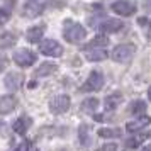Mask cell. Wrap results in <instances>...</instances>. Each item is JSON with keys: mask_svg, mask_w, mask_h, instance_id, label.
Listing matches in <instances>:
<instances>
[{"mask_svg": "<svg viewBox=\"0 0 151 151\" xmlns=\"http://www.w3.org/2000/svg\"><path fill=\"white\" fill-rule=\"evenodd\" d=\"M65 27H63V37L70 42V44H78V42H82L85 37H87V31L83 27L82 24H78V22H73V21H65L63 24Z\"/></svg>", "mask_w": 151, "mask_h": 151, "instance_id": "1", "label": "cell"}, {"mask_svg": "<svg viewBox=\"0 0 151 151\" xmlns=\"http://www.w3.org/2000/svg\"><path fill=\"white\" fill-rule=\"evenodd\" d=\"M134 53H136V46L126 42V44H119V46H116V48L112 49L110 58L116 63H127V61L132 60Z\"/></svg>", "mask_w": 151, "mask_h": 151, "instance_id": "2", "label": "cell"}, {"mask_svg": "<svg viewBox=\"0 0 151 151\" xmlns=\"http://www.w3.org/2000/svg\"><path fill=\"white\" fill-rule=\"evenodd\" d=\"M39 53L44 56H53V58H60L63 55V46L55 39H42L39 42Z\"/></svg>", "mask_w": 151, "mask_h": 151, "instance_id": "3", "label": "cell"}, {"mask_svg": "<svg viewBox=\"0 0 151 151\" xmlns=\"http://www.w3.org/2000/svg\"><path fill=\"white\" fill-rule=\"evenodd\" d=\"M104 87V75L100 71L93 70L88 75V78L85 80V83L82 85V92H99Z\"/></svg>", "mask_w": 151, "mask_h": 151, "instance_id": "4", "label": "cell"}, {"mask_svg": "<svg viewBox=\"0 0 151 151\" xmlns=\"http://www.w3.org/2000/svg\"><path fill=\"white\" fill-rule=\"evenodd\" d=\"M37 60L36 53H32L31 49H17L14 53V61L15 65H19L21 68H27V66H32Z\"/></svg>", "mask_w": 151, "mask_h": 151, "instance_id": "5", "label": "cell"}, {"mask_svg": "<svg viewBox=\"0 0 151 151\" xmlns=\"http://www.w3.org/2000/svg\"><path fill=\"white\" fill-rule=\"evenodd\" d=\"M70 105H71V99L66 93H61V95L53 97V100L49 102V110L53 114H65L70 109Z\"/></svg>", "mask_w": 151, "mask_h": 151, "instance_id": "6", "label": "cell"}, {"mask_svg": "<svg viewBox=\"0 0 151 151\" xmlns=\"http://www.w3.org/2000/svg\"><path fill=\"white\" fill-rule=\"evenodd\" d=\"M110 9L116 14L122 15V17H129V15H132L136 12V4L132 0H117V2H114L110 5Z\"/></svg>", "mask_w": 151, "mask_h": 151, "instance_id": "7", "label": "cell"}, {"mask_svg": "<svg viewBox=\"0 0 151 151\" xmlns=\"http://www.w3.org/2000/svg\"><path fill=\"white\" fill-rule=\"evenodd\" d=\"M97 27L100 29L104 34H112V32H119V31L124 27V22L119 21V19H105V21H102Z\"/></svg>", "mask_w": 151, "mask_h": 151, "instance_id": "8", "label": "cell"}, {"mask_svg": "<svg viewBox=\"0 0 151 151\" xmlns=\"http://www.w3.org/2000/svg\"><path fill=\"white\" fill-rule=\"evenodd\" d=\"M17 105V99L14 95H2L0 97V116L10 114Z\"/></svg>", "mask_w": 151, "mask_h": 151, "instance_id": "9", "label": "cell"}, {"mask_svg": "<svg viewBox=\"0 0 151 151\" xmlns=\"http://www.w3.org/2000/svg\"><path fill=\"white\" fill-rule=\"evenodd\" d=\"M150 124H151V117L143 116V117H139V119H136V121H131V122L126 124V131L127 132H137V131L148 127Z\"/></svg>", "mask_w": 151, "mask_h": 151, "instance_id": "10", "label": "cell"}, {"mask_svg": "<svg viewBox=\"0 0 151 151\" xmlns=\"http://www.w3.org/2000/svg\"><path fill=\"white\" fill-rule=\"evenodd\" d=\"M85 58L92 63L97 61H104L107 58V49L105 48H92V49H85Z\"/></svg>", "mask_w": 151, "mask_h": 151, "instance_id": "11", "label": "cell"}, {"mask_svg": "<svg viewBox=\"0 0 151 151\" xmlns=\"http://www.w3.org/2000/svg\"><path fill=\"white\" fill-rule=\"evenodd\" d=\"M56 70H58V65L46 61V63H42V65H39V68H36V70H34L32 76H34V78H42V76L53 75Z\"/></svg>", "mask_w": 151, "mask_h": 151, "instance_id": "12", "label": "cell"}, {"mask_svg": "<svg viewBox=\"0 0 151 151\" xmlns=\"http://www.w3.org/2000/svg\"><path fill=\"white\" fill-rule=\"evenodd\" d=\"M31 124H32V121H31V117L29 116H21L17 121H15L14 124H12V129L17 132V134H26V131L31 127Z\"/></svg>", "mask_w": 151, "mask_h": 151, "instance_id": "13", "label": "cell"}, {"mask_svg": "<svg viewBox=\"0 0 151 151\" xmlns=\"http://www.w3.org/2000/svg\"><path fill=\"white\" fill-rule=\"evenodd\" d=\"M122 102V95L121 93H109V95L104 99V104H105V110H116Z\"/></svg>", "mask_w": 151, "mask_h": 151, "instance_id": "14", "label": "cell"}, {"mask_svg": "<svg viewBox=\"0 0 151 151\" xmlns=\"http://www.w3.org/2000/svg\"><path fill=\"white\" fill-rule=\"evenodd\" d=\"M150 137V134H146V132H141V134H134L132 137H129L127 141H126V148L127 150H134V148H139L141 144L146 141Z\"/></svg>", "mask_w": 151, "mask_h": 151, "instance_id": "15", "label": "cell"}, {"mask_svg": "<svg viewBox=\"0 0 151 151\" xmlns=\"http://www.w3.org/2000/svg\"><path fill=\"white\" fill-rule=\"evenodd\" d=\"M5 87H7L9 90H12V92H15V90L19 88V85L22 83V76L17 75V73H9L7 76H5Z\"/></svg>", "mask_w": 151, "mask_h": 151, "instance_id": "16", "label": "cell"}, {"mask_svg": "<svg viewBox=\"0 0 151 151\" xmlns=\"http://www.w3.org/2000/svg\"><path fill=\"white\" fill-rule=\"evenodd\" d=\"M42 34H44V26H34L27 31V41L29 42H41L39 39H42Z\"/></svg>", "mask_w": 151, "mask_h": 151, "instance_id": "17", "label": "cell"}, {"mask_svg": "<svg viewBox=\"0 0 151 151\" xmlns=\"http://www.w3.org/2000/svg\"><path fill=\"white\" fill-rule=\"evenodd\" d=\"M99 99L97 97H90V99H85L82 102V110L87 112V114H93L97 109H99Z\"/></svg>", "mask_w": 151, "mask_h": 151, "instance_id": "18", "label": "cell"}, {"mask_svg": "<svg viewBox=\"0 0 151 151\" xmlns=\"http://www.w3.org/2000/svg\"><path fill=\"white\" fill-rule=\"evenodd\" d=\"M107 44H109V39L105 37V36H97L93 37V41H90L87 44V48L85 49H92V48H107Z\"/></svg>", "mask_w": 151, "mask_h": 151, "instance_id": "19", "label": "cell"}, {"mask_svg": "<svg viewBox=\"0 0 151 151\" xmlns=\"http://www.w3.org/2000/svg\"><path fill=\"white\" fill-rule=\"evenodd\" d=\"M146 109H148V107H146V102H143V100H134V102H131V105H129V112L134 114V116L144 114Z\"/></svg>", "mask_w": 151, "mask_h": 151, "instance_id": "20", "label": "cell"}, {"mask_svg": "<svg viewBox=\"0 0 151 151\" xmlns=\"http://www.w3.org/2000/svg\"><path fill=\"white\" fill-rule=\"evenodd\" d=\"M100 137H107V139H110V137H121V129H110V127H102V129H99V132H97Z\"/></svg>", "mask_w": 151, "mask_h": 151, "instance_id": "21", "label": "cell"}, {"mask_svg": "<svg viewBox=\"0 0 151 151\" xmlns=\"http://www.w3.org/2000/svg\"><path fill=\"white\" fill-rule=\"evenodd\" d=\"M42 10V5H27L24 9V14L29 15V17H36L37 14H41Z\"/></svg>", "mask_w": 151, "mask_h": 151, "instance_id": "22", "label": "cell"}, {"mask_svg": "<svg viewBox=\"0 0 151 151\" xmlns=\"http://www.w3.org/2000/svg\"><path fill=\"white\" fill-rule=\"evenodd\" d=\"M78 134H80V141H82V144H88V126H80V129H78Z\"/></svg>", "mask_w": 151, "mask_h": 151, "instance_id": "23", "label": "cell"}, {"mask_svg": "<svg viewBox=\"0 0 151 151\" xmlns=\"http://www.w3.org/2000/svg\"><path fill=\"white\" fill-rule=\"evenodd\" d=\"M137 24H139L143 29L151 31V21H150V19H146V17H139V19H137Z\"/></svg>", "mask_w": 151, "mask_h": 151, "instance_id": "24", "label": "cell"}, {"mask_svg": "<svg viewBox=\"0 0 151 151\" xmlns=\"http://www.w3.org/2000/svg\"><path fill=\"white\" fill-rule=\"evenodd\" d=\"M29 150H31V143H29L27 139L22 141V143H19L17 148H14V151H29Z\"/></svg>", "mask_w": 151, "mask_h": 151, "instance_id": "25", "label": "cell"}, {"mask_svg": "<svg viewBox=\"0 0 151 151\" xmlns=\"http://www.w3.org/2000/svg\"><path fill=\"white\" fill-rule=\"evenodd\" d=\"M9 19H10V12H7L5 9H0V26L5 24Z\"/></svg>", "mask_w": 151, "mask_h": 151, "instance_id": "26", "label": "cell"}, {"mask_svg": "<svg viewBox=\"0 0 151 151\" xmlns=\"http://www.w3.org/2000/svg\"><path fill=\"white\" fill-rule=\"evenodd\" d=\"M5 65H7V63H5V60H4V58H0V73L5 70Z\"/></svg>", "mask_w": 151, "mask_h": 151, "instance_id": "27", "label": "cell"}, {"mask_svg": "<svg viewBox=\"0 0 151 151\" xmlns=\"http://www.w3.org/2000/svg\"><path fill=\"white\" fill-rule=\"evenodd\" d=\"M148 99H150V100H151V87H150V88H148Z\"/></svg>", "mask_w": 151, "mask_h": 151, "instance_id": "28", "label": "cell"}, {"mask_svg": "<svg viewBox=\"0 0 151 151\" xmlns=\"http://www.w3.org/2000/svg\"><path fill=\"white\" fill-rule=\"evenodd\" d=\"M146 151H151V144H150V146H148V150H146Z\"/></svg>", "mask_w": 151, "mask_h": 151, "instance_id": "29", "label": "cell"}, {"mask_svg": "<svg viewBox=\"0 0 151 151\" xmlns=\"http://www.w3.org/2000/svg\"><path fill=\"white\" fill-rule=\"evenodd\" d=\"M97 151H105V150H104V148H100V150H97Z\"/></svg>", "mask_w": 151, "mask_h": 151, "instance_id": "30", "label": "cell"}, {"mask_svg": "<svg viewBox=\"0 0 151 151\" xmlns=\"http://www.w3.org/2000/svg\"><path fill=\"white\" fill-rule=\"evenodd\" d=\"M29 2H36V0H29Z\"/></svg>", "mask_w": 151, "mask_h": 151, "instance_id": "31", "label": "cell"}]
</instances>
